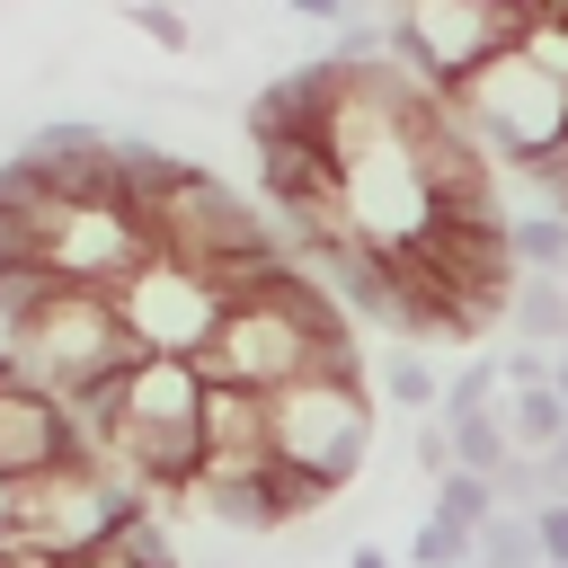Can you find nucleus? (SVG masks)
Listing matches in <instances>:
<instances>
[{
  "mask_svg": "<svg viewBox=\"0 0 568 568\" xmlns=\"http://www.w3.org/2000/svg\"><path fill=\"white\" fill-rule=\"evenodd\" d=\"M195 373H204V382L284 390V382H302V373H364V364H355V328H346L337 293H328L311 266L266 257V266H248V275L231 284V311H222V328L204 337Z\"/></svg>",
  "mask_w": 568,
  "mask_h": 568,
  "instance_id": "f257e3e1",
  "label": "nucleus"
},
{
  "mask_svg": "<svg viewBox=\"0 0 568 568\" xmlns=\"http://www.w3.org/2000/svg\"><path fill=\"white\" fill-rule=\"evenodd\" d=\"M444 98H453V115L470 124V142H479L497 169L532 178V186L559 204V169H568V27L532 18L524 44H506L497 62H479V71H470L462 89H444Z\"/></svg>",
  "mask_w": 568,
  "mask_h": 568,
  "instance_id": "f03ea898",
  "label": "nucleus"
},
{
  "mask_svg": "<svg viewBox=\"0 0 568 568\" xmlns=\"http://www.w3.org/2000/svg\"><path fill=\"white\" fill-rule=\"evenodd\" d=\"M0 346H9V364L27 373V382H44L53 399H71V390H89V382H106V373H124L142 346L124 337V320H115V293L106 284H44L18 320H0Z\"/></svg>",
  "mask_w": 568,
  "mask_h": 568,
  "instance_id": "7ed1b4c3",
  "label": "nucleus"
},
{
  "mask_svg": "<svg viewBox=\"0 0 568 568\" xmlns=\"http://www.w3.org/2000/svg\"><path fill=\"white\" fill-rule=\"evenodd\" d=\"M133 506H142V488H133L98 444H71L62 462H44V470H27V479H0V532L44 541V550H62V559L98 550Z\"/></svg>",
  "mask_w": 568,
  "mask_h": 568,
  "instance_id": "20e7f679",
  "label": "nucleus"
},
{
  "mask_svg": "<svg viewBox=\"0 0 568 568\" xmlns=\"http://www.w3.org/2000/svg\"><path fill=\"white\" fill-rule=\"evenodd\" d=\"M266 435H275V462L302 488L337 497L364 470V453H373V390H364V373H302V382L266 390Z\"/></svg>",
  "mask_w": 568,
  "mask_h": 568,
  "instance_id": "39448f33",
  "label": "nucleus"
},
{
  "mask_svg": "<svg viewBox=\"0 0 568 568\" xmlns=\"http://www.w3.org/2000/svg\"><path fill=\"white\" fill-rule=\"evenodd\" d=\"M390 27H399V62L426 89H462L479 62L532 36V9L524 0H390Z\"/></svg>",
  "mask_w": 568,
  "mask_h": 568,
  "instance_id": "423d86ee",
  "label": "nucleus"
},
{
  "mask_svg": "<svg viewBox=\"0 0 568 568\" xmlns=\"http://www.w3.org/2000/svg\"><path fill=\"white\" fill-rule=\"evenodd\" d=\"M151 257V222L133 213V195H53L36 213V266L62 284H124Z\"/></svg>",
  "mask_w": 568,
  "mask_h": 568,
  "instance_id": "0eeeda50",
  "label": "nucleus"
},
{
  "mask_svg": "<svg viewBox=\"0 0 568 568\" xmlns=\"http://www.w3.org/2000/svg\"><path fill=\"white\" fill-rule=\"evenodd\" d=\"M222 311H231V284L204 275V266H186V257H169V248H151L115 284V320H124V337L142 355H204V337L222 328Z\"/></svg>",
  "mask_w": 568,
  "mask_h": 568,
  "instance_id": "6e6552de",
  "label": "nucleus"
},
{
  "mask_svg": "<svg viewBox=\"0 0 568 568\" xmlns=\"http://www.w3.org/2000/svg\"><path fill=\"white\" fill-rule=\"evenodd\" d=\"M186 497L204 506V524H222V532H248V541H266V532H284L293 515L328 506V497H320V488H302L284 462H266V470H231V479H195Z\"/></svg>",
  "mask_w": 568,
  "mask_h": 568,
  "instance_id": "1a4fd4ad",
  "label": "nucleus"
},
{
  "mask_svg": "<svg viewBox=\"0 0 568 568\" xmlns=\"http://www.w3.org/2000/svg\"><path fill=\"white\" fill-rule=\"evenodd\" d=\"M71 444H80L71 408L9 364V373H0V479H27V470H44V462H62Z\"/></svg>",
  "mask_w": 568,
  "mask_h": 568,
  "instance_id": "9d476101",
  "label": "nucleus"
},
{
  "mask_svg": "<svg viewBox=\"0 0 568 568\" xmlns=\"http://www.w3.org/2000/svg\"><path fill=\"white\" fill-rule=\"evenodd\" d=\"M204 470L195 479H231V470H266L275 462V435H266V390L248 382H204Z\"/></svg>",
  "mask_w": 568,
  "mask_h": 568,
  "instance_id": "9b49d317",
  "label": "nucleus"
},
{
  "mask_svg": "<svg viewBox=\"0 0 568 568\" xmlns=\"http://www.w3.org/2000/svg\"><path fill=\"white\" fill-rule=\"evenodd\" d=\"M195 408H204L195 355H133L115 373V417L106 426H195Z\"/></svg>",
  "mask_w": 568,
  "mask_h": 568,
  "instance_id": "f8f14e48",
  "label": "nucleus"
},
{
  "mask_svg": "<svg viewBox=\"0 0 568 568\" xmlns=\"http://www.w3.org/2000/svg\"><path fill=\"white\" fill-rule=\"evenodd\" d=\"M71 568H178V541H169L160 506L142 497V506H133V515H124V524H115V532H106L98 550H80Z\"/></svg>",
  "mask_w": 568,
  "mask_h": 568,
  "instance_id": "ddd939ff",
  "label": "nucleus"
},
{
  "mask_svg": "<svg viewBox=\"0 0 568 568\" xmlns=\"http://www.w3.org/2000/svg\"><path fill=\"white\" fill-rule=\"evenodd\" d=\"M497 417H506L515 453H541V444L568 435V399H559V382H515V390L497 399Z\"/></svg>",
  "mask_w": 568,
  "mask_h": 568,
  "instance_id": "4468645a",
  "label": "nucleus"
},
{
  "mask_svg": "<svg viewBox=\"0 0 568 568\" xmlns=\"http://www.w3.org/2000/svg\"><path fill=\"white\" fill-rule=\"evenodd\" d=\"M506 248L524 275H568V204H532V213H506Z\"/></svg>",
  "mask_w": 568,
  "mask_h": 568,
  "instance_id": "2eb2a0df",
  "label": "nucleus"
},
{
  "mask_svg": "<svg viewBox=\"0 0 568 568\" xmlns=\"http://www.w3.org/2000/svg\"><path fill=\"white\" fill-rule=\"evenodd\" d=\"M435 417H444V408H435ZM444 426H453V462H462V470H488V479L515 470V435H506L497 408H462V417H444Z\"/></svg>",
  "mask_w": 568,
  "mask_h": 568,
  "instance_id": "dca6fc26",
  "label": "nucleus"
},
{
  "mask_svg": "<svg viewBox=\"0 0 568 568\" xmlns=\"http://www.w3.org/2000/svg\"><path fill=\"white\" fill-rule=\"evenodd\" d=\"M506 320L532 346H568V275H524L515 302H506Z\"/></svg>",
  "mask_w": 568,
  "mask_h": 568,
  "instance_id": "f3484780",
  "label": "nucleus"
},
{
  "mask_svg": "<svg viewBox=\"0 0 568 568\" xmlns=\"http://www.w3.org/2000/svg\"><path fill=\"white\" fill-rule=\"evenodd\" d=\"M497 506H506V488H497L488 470H462V462H453V470L435 479V506H426V515H444V524H462V532H479V524H488Z\"/></svg>",
  "mask_w": 568,
  "mask_h": 568,
  "instance_id": "a211bd4d",
  "label": "nucleus"
},
{
  "mask_svg": "<svg viewBox=\"0 0 568 568\" xmlns=\"http://www.w3.org/2000/svg\"><path fill=\"white\" fill-rule=\"evenodd\" d=\"M479 559L488 568H541V532H532V506H497L479 524Z\"/></svg>",
  "mask_w": 568,
  "mask_h": 568,
  "instance_id": "6ab92c4d",
  "label": "nucleus"
},
{
  "mask_svg": "<svg viewBox=\"0 0 568 568\" xmlns=\"http://www.w3.org/2000/svg\"><path fill=\"white\" fill-rule=\"evenodd\" d=\"M124 27H133L142 44H160V53H186V44L204 36V27H195L178 0H124Z\"/></svg>",
  "mask_w": 568,
  "mask_h": 568,
  "instance_id": "aec40b11",
  "label": "nucleus"
},
{
  "mask_svg": "<svg viewBox=\"0 0 568 568\" xmlns=\"http://www.w3.org/2000/svg\"><path fill=\"white\" fill-rule=\"evenodd\" d=\"M470 559H479V532H462L444 515H426L417 541H408V568H470Z\"/></svg>",
  "mask_w": 568,
  "mask_h": 568,
  "instance_id": "412c9836",
  "label": "nucleus"
},
{
  "mask_svg": "<svg viewBox=\"0 0 568 568\" xmlns=\"http://www.w3.org/2000/svg\"><path fill=\"white\" fill-rule=\"evenodd\" d=\"M506 399V364L497 355H470L453 382H444V417H462V408H497Z\"/></svg>",
  "mask_w": 568,
  "mask_h": 568,
  "instance_id": "4be33fe9",
  "label": "nucleus"
},
{
  "mask_svg": "<svg viewBox=\"0 0 568 568\" xmlns=\"http://www.w3.org/2000/svg\"><path fill=\"white\" fill-rule=\"evenodd\" d=\"M382 390H390L399 408H444V382H435L426 355H390V364H382Z\"/></svg>",
  "mask_w": 568,
  "mask_h": 568,
  "instance_id": "5701e85b",
  "label": "nucleus"
},
{
  "mask_svg": "<svg viewBox=\"0 0 568 568\" xmlns=\"http://www.w3.org/2000/svg\"><path fill=\"white\" fill-rule=\"evenodd\" d=\"M532 532H541V559H568V497H541L532 506Z\"/></svg>",
  "mask_w": 568,
  "mask_h": 568,
  "instance_id": "b1692460",
  "label": "nucleus"
},
{
  "mask_svg": "<svg viewBox=\"0 0 568 568\" xmlns=\"http://www.w3.org/2000/svg\"><path fill=\"white\" fill-rule=\"evenodd\" d=\"M355 9H382V0H284V18H302V27H346Z\"/></svg>",
  "mask_w": 568,
  "mask_h": 568,
  "instance_id": "393cba45",
  "label": "nucleus"
},
{
  "mask_svg": "<svg viewBox=\"0 0 568 568\" xmlns=\"http://www.w3.org/2000/svg\"><path fill=\"white\" fill-rule=\"evenodd\" d=\"M417 470H426V479H444V470H453V426H444V417H435V426H417Z\"/></svg>",
  "mask_w": 568,
  "mask_h": 568,
  "instance_id": "a878e982",
  "label": "nucleus"
},
{
  "mask_svg": "<svg viewBox=\"0 0 568 568\" xmlns=\"http://www.w3.org/2000/svg\"><path fill=\"white\" fill-rule=\"evenodd\" d=\"M497 364H506V390H515V382H550V346H532V337H524L515 355H497Z\"/></svg>",
  "mask_w": 568,
  "mask_h": 568,
  "instance_id": "bb28decb",
  "label": "nucleus"
},
{
  "mask_svg": "<svg viewBox=\"0 0 568 568\" xmlns=\"http://www.w3.org/2000/svg\"><path fill=\"white\" fill-rule=\"evenodd\" d=\"M0 568H71L62 550H44V541H18V532H0Z\"/></svg>",
  "mask_w": 568,
  "mask_h": 568,
  "instance_id": "cd10ccee",
  "label": "nucleus"
},
{
  "mask_svg": "<svg viewBox=\"0 0 568 568\" xmlns=\"http://www.w3.org/2000/svg\"><path fill=\"white\" fill-rule=\"evenodd\" d=\"M346 568H399V559H390L382 541H355V550H346Z\"/></svg>",
  "mask_w": 568,
  "mask_h": 568,
  "instance_id": "c85d7f7f",
  "label": "nucleus"
},
{
  "mask_svg": "<svg viewBox=\"0 0 568 568\" xmlns=\"http://www.w3.org/2000/svg\"><path fill=\"white\" fill-rule=\"evenodd\" d=\"M559 204H568V169H559Z\"/></svg>",
  "mask_w": 568,
  "mask_h": 568,
  "instance_id": "c756f323",
  "label": "nucleus"
},
{
  "mask_svg": "<svg viewBox=\"0 0 568 568\" xmlns=\"http://www.w3.org/2000/svg\"><path fill=\"white\" fill-rule=\"evenodd\" d=\"M195 568H222V559H195Z\"/></svg>",
  "mask_w": 568,
  "mask_h": 568,
  "instance_id": "7c9ffc66",
  "label": "nucleus"
},
{
  "mask_svg": "<svg viewBox=\"0 0 568 568\" xmlns=\"http://www.w3.org/2000/svg\"><path fill=\"white\" fill-rule=\"evenodd\" d=\"M541 568H568V559H541Z\"/></svg>",
  "mask_w": 568,
  "mask_h": 568,
  "instance_id": "2f4dec72",
  "label": "nucleus"
},
{
  "mask_svg": "<svg viewBox=\"0 0 568 568\" xmlns=\"http://www.w3.org/2000/svg\"><path fill=\"white\" fill-rule=\"evenodd\" d=\"M0 373H9V346H0Z\"/></svg>",
  "mask_w": 568,
  "mask_h": 568,
  "instance_id": "473e14b6",
  "label": "nucleus"
},
{
  "mask_svg": "<svg viewBox=\"0 0 568 568\" xmlns=\"http://www.w3.org/2000/svg\"><path fill=\"white\" fill-rule=\"evenodd\" d=\"M470 568H488V559H470Z\"/></svg>",
  "mask_w": 568,
  "mask_h": 568,
  "instance_id": "72a5a7b5",
  "label": "nucleus"
},
{
  "mask_svg": "<svg viewBox=\"0 0 568 568\" xmlns=\"http://www.w3.org/2000/svg\"><path fill=\"white\" fill-rule=\"evenodd\" d=\"M524 9H532V0H524Z\"/></svg>",
  "mask_w": 568,
  "mask_h": 568,
  "instance_id": "f704fd0d",
  "label": "nucleus"
}]
</instances>
